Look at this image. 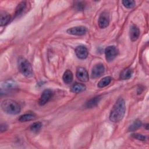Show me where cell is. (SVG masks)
<instances>
[{"instance_id":"cell-2","label":"cell","mask_w":149,"mask_h":149,"mask_svg":"<svg viewBox=\"0 0 149 149\" xmlns=\"http://www.w3.org/2000/svg\"><path fill=\"white\" fill-rule=\"evenodd\" d=\"M1 109L3 112L10 115H16L20 111L19 104L12 100H5L1 103Z\"/></svg>"},{"instance_id":"cell-23","label":"cell","mask_w":149,"mask_h":149,"mask_svg":"<svg viewBox=\"0 0 149 149\" xmlns=\"http://www.w3.org/2000/svg\"><path fill=\"white\" fill-rule=\"evenodd\" d=\"M122 3L127 8H132L135 6V1L133 0H124L122 1Z\"/></svg>"},{"instance_id":"cell-11","label":"cell","mask_w":149,"mask_h":149,"mask_svg":"<svg viewBox=\"0 0 149 149\" xmlns=\"http://www.w3.org/2000/svg\"><path fill=\"white\" fill-rule=\"evenodd\" d=\"M140 32L139 29L134 24H132L130 26V31H129V36L130 38L132 41H134L137 40L140 36Z\"/></svg>"},{"instance_id":"cell-6","label":"cell","mask_w":149,"mask_h":149,"mask_svg":"<svg viewBox=\"0 0 149 149\" xmlns=\"http://www.w3.org/2000/svg\"><path fill=\"white\" fill-rule=\"evenodd\" d=\"M87 32V28L83 26H79L71 27L67 30L68 34L75 36H83Z\"/></svg>"},{"instance_id":"cell-20","label":"cell","mask_w":149,"mask_h":149,"mask_svg":"<svg viewBox=\"0 0 149 149\" xmlns=\"http://www.w3.org/2000/svg\"><path fill=\"white\" fill-rule=\"evenodd\" d=\"M34 118H35V116L34 114L29 113H26L21 115L19 118V120L22 122H27V121H29L33 119Z\"/></svg>"},{"instance_id":"cell-1","label":"cell","mask_w":149,"mask_h":149,"mask_svg":"<svg viewBox=\"0 0 149 149\" xmlns=\"http://www.w3.org/2000/svg\"><path fill=\"white\" fill-rule=\"evenodd\" d=\"M125 102L122 98L117 100L115 104L111 109L109 115V120L113 122H118L120 121L125 113Z\"/></svg>"},{"instance_id":"cell-8","label":"cell","mask_w":149,"mask_h":149,"mask_svg":"<svg viewBox=\"0 0 149 149\" xmlns=\"http://www.w3.org/2000/svg\"><path fill=\"white\" fill-rule=\"evenodd\" d=\"M109 23V17L108 13L104 11L102 12L98 19V26L101 29H104L107 27Z\"/></svg>"},{"instance_id":"cell-10","label":"cell","mask_w":149,"mask_h":149,"mask_svg":"<svg viewBox=\"0 0 149 149\" xmlns=\"http://www.w3.org/2000/svg\"><path fill=\"white\" fill-rule=\"evenodd\" d=\"M75 53L77 58L81 59H86L88 56V49L84 45L77 46L75 49Z\"/></svg>"},{"instance_id":"cell-21","label":"cell","mask_w":149,"mask_h":149,"mask_svg":"<svg viewBox=\"0 0 149 149\" xmlns=\"http://www.w3.org/2000/svg\"><path fill=\"white\" fill-rule=\"evenodd\" d=\"M141 126V122L140 120H136L129 127V131H134Z\"/></svg>"},{"instance_id":"cell-25","label":"cell","mask_w":149,"mask_h":149,"mask_svg":"<svg viewBox=\"0 0 149 149\" xmlns=\"http://www.w3.org/2000/svg\"><path fill=\"white\" fill-rule=\"evenodd\" d=\"M75 6L77 10H83L84 8L85 3L84 2H77L75 4Z\"/></svg>"},{"instance_id":"cell-18","label":"cell","mask_w":149,"mask_h":149,"mask_svg":"<svg viewBox=\"0 0 149 149\" xmlns=\"http://www.w3.org/2000/svg\"><path fill=\"white\" fill-rule=\"evenodd\" d=\"M26 7V3L24 1L21 2L20 3H19L16 8V10H15V16H19L20 15H21L23 12L24 11V10L25 9Z\"/></svg>"},{"instance_id":"cell-3","label":"cell","mask_w":149,"mask_h":149,"mask_svg":"<svg viewBox=\"0 0 149 149\" xmlns=\"http://www.w3.org/2000/svg\"><path fill=\"white\" fill-rule=\"evenodd\" d=\"M18 69L20 73L26 77H29L33 75V70L30 63L23 57L20 56L18 59Z\"/></svg>"},{"instance_id":"cell-15","label":"cell","mask_w":149,"mask_h":149,"mask_svg":"<svg viewBox=\"0 0 149 149\" xmlns=\"http://www.w3.org/2000/svg\"><path fill=\"white\" fill-rule=\"evenodd\" d=\"M63 81L66 84L70 83L73 80V73L70 70H66L62 76Z\"/></svg>"},{"instance_id":"cell-26","label":"cell","mask_w":149,"mask_h":149,"mask_svg":"<svg viewBox=\"0 0 149 149\" xmlns=\"http://www.w3.org/2000/svg\"><path fill=\"white\" fill-rule=\"evenodd\" d=\"M7 129V126L5 124H2L1 125V132H3L4 131H5Z\"/></svg>"},{"instance_id":"cell-22","label":"cell","mask_w":149,"mask_h":149,"mask_svg":"<svg viewBox=\"0 0 149 149\" xmlns=\"http://www.w3.org/2000/svg\"><path fill=\"white\" fill-rule=\"evenodd\" d=\"M42 127V123L40 122H37L33 123L30 126V129L34 132H38Z\"/></svg>"},{"instance_id":"cell-13","label":"cell","mask_w":149,"mask_h":149,"mask_svg":"<svg viewBox=\"0 0 149 149\" xmlns=\"http://www.w3.org/2000/svg\"><path fill=\"white\" fill-rule=\"evenodd\" d=\"M86 88L84 84L79 83H74L71 87V91L75 93H80L84 91Z\"/></svg>"},{"instance_id":"cell-5","label":"cell","mask_w":149,"mask_h":149,"mask_svg":"<svg viewBox=\"0 0 149 149\" xmlns=\"http://www.w3.org/2000/svg\"><path fill=\"white\" fill-rule=\"evenodd\" d=\"M53 95V92L50 89H45L42 93L41 97L38 101V104L40 105H45L48 101L51 98Z\"/></svg>"},{"instance_id":"cell-9","label":"cell","mask_w":149,"mask_h":149,"mask_svg":"<svg viewBox=\"0 0 149 149\" xmlns=\"http://www.w3.org/2000/svg\"><path fill=\"white\" fill-rule=\"evenodd\" d=\"M76 77L79 80L83 82H87L89 80V76L87 70L82 67L77 68L76 71Z\"/></svg>"},{"instance_id":"cell-7","label":"cell","mask_w":149,"mask_h":149,"mask_svg":"<svg viewBox=\"0 0 149 149\" xmlns=\"http://www.w3.org/2000/svg\"><path fill=\"white\" fill-rule=\"evenodd\" d=\"M105 72V68L103 64L98 63L95 65L91 71V77L93 79L98 78L104 74Z\"/></svg>"},{"instance_id":"cell-14","label":"cell","mask_w":149,"mask_h":149,"mask_svg":"<svg viewBox=\"0 0 149 149\" xmlns=\"http://www.w3.org/2000/svg\"><path fill=\"white\" fill-rule=\"evenodd\" d=\"M101 100V97L100 96H96L94 97L93 98H92L91 99L89 100L86 104V107L88 108H91L93 107H94L95 106H96L98 102H100Z\"/></svg>"},{"instance_id":"cell-19","label":"cell","mask_w":149,"mask_h":149,"mask_svg":"<svg viewBox=\"0 0 149 149\" xmlns=\"http://www.w3.org/2000/svg\"><path fill=\"white\" fill-rule=\"evenodd\" d=\"M111 80H112V78L110 76L105 77L102 78L101 80H100V81L98 83L97 86L100 88L104 87L107 86V85H108L111 83Z\"/></svg>"},{"instance_id":"cell-17","label":"cell","mask_w":149,"mask_h":149,"mask_svg":"<svg viewBox=\"0 0 149 149\" xmlns=\"http://www.w3.org/2000/svg\"><path fill=\"white\" fill-rule=\"evenodd\" d=\"M132 74V71L130 68H126L122 71L120 74V79L122 80H127L130 79Z\"/></svg>"},{"instance_id":"cell-16","label":"cell","mask_w":149,"mask_h":149,"mask_svg":"<svg viewBox=\"0 0 149 149\" xmlns=\"http://www.w3.org/2000/svg\"><path fill=\"white\" fill-rule=\"evenodd\" d=\"M10 16L8 13L5 12H1L0 19H1V26H4L9 23L10 21Z\"/></svg>"},{"instance_id":"cell-24","label":"cell","mask_w":149,"mask_h":149,"mask_svg":"<svg viewBox=\"0 0 149 149\" xmlns=\"http://www.w3.org/2000/svg\"><path fill=\"white\" fill-rule=\"evenodd\" d=\"M132 136L134 138H135L137 140H139L144 141V140H146V136H143V135L139 134V133H133V134H132Z\"/></svg>"},{"instance_id":"cell-12","label":"cell","mask_w":149,"mask_h":149,"mask_svg":"<svg viewBox=\"0 0 149 149\" xmlns=\"http://www.w3.org/2000/svg\"><path fill=\"white\" fill-rule=\"evenodd\" d=\"M17 87V85L15 81L10 80H8L1 83V90L4 89L5 92L9 90H12Z\"/></svg>"},{"instance_id":"cell-4","label":"cell","mask_w":149,"mask_h":149,"mask_svg":"<svg viewBox=\"0 0 149 149\" xmlns=\"http://www.w3.org/2000/svg\"><path fill=\"white\" fill-rule=\"evenodd\" d=\"M105 54L106 59L110 62L113 61L118 54V49L114 45H110L107 47L105 50Z\"/></svg>"}]
</instances>
